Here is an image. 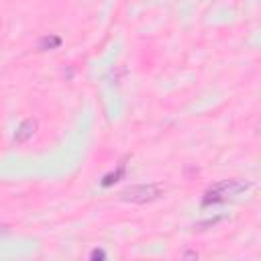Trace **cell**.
<instances>
[{
  "label": "cell",
  "instance_id": "obj_1",
  "mask_svg": "<svg viewBox=\"0 0 261 261\" xmlns=\"http://www.w3.org/2000/svg\"><path fill=\"white\" fill-rule=\"evenodd\" d=\"M247 188H249V184H245V181H239V179H224V181L212 186V188L206 192L204 204H210V202H222V200L234 198V196H239L241 192H245Z\"/></svg>",
  "mask_w": 261,
  "mask_h": 261
},
{
  "label": "cell",
  "instance_id": "obj_2",
  "mask_svg": "<svg viewBox=\"0 0 261 261\" xmlns=\"http://www.w3.org/2000/svg\"><path fill=\"white\" fill-rule=\"evenodd\" d=\"M163 194V188L157 184H141V186H130L126 190H122V200L126 202H135V204H145V202H153Z\"/></svg>",
  "mask_w": 261,
  "mask_h": 261
},
{
  "label": "cell",
  "instance_id": "obj_3",
  "mask_svg": "<svg viewBox=\"0 0 261 261\" xmlns=\"http://www.w3.org/2000/svg\"><path fill=\"white\" fill-rule=\"evenodd\" d=\"M35 128H37V120H33V118L24 120V122L18 126L16 135H14V141H16V143H27V141L35 135Z\"/></svg>",
  "mask_w": 261,
  "mask_h": 261
},
{
  "label": "cell",
  "instance_id": "obj_4",
  "mask_svg": "<svg viewBox=\"0 0 261 261\" xmlns=\"http://www.w3.org/2000/svg\"><path fill=\"white\" fill-rule=\"evenodd\" d=\"M59 43H61V39H59V37H51V39H47V37H45V39L39 43V47H41V49H43L45 45H49V47H57Z\"/></svg>",
  "mask_w": 261,
  "mask_h": 261
},
{
  "label": "cell",
  "instance_id": "obj_5",
  "mask_svg": "<svg viewBox=\"0 0 261 261\" xmlns=\"http://www.w3.org/2000/svg\"><path fill=\"white\" fill-rule=\"evenodd\" d=\"M92 257H104V253H102V251H94Z\"/></svg>",
  "mask_w": 261,
  "mask_h": 261
}]
</instances>
